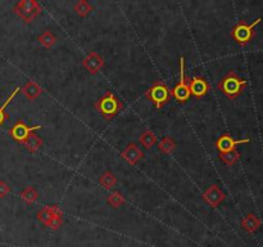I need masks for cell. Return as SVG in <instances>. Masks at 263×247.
<instances>
[{
  "instance_id": "obj_1",
  "label": "cell",
  "mask_w": 263,
  "mask_h": 247,
  "mask_svg": "<svg viewBox=\"0 0 263 247\" xmlns=\"http://www.w3.org/2000/svg\"><path fill=\"white\" fill-rule=\"evenodd\" d=\"M245 86H247V83H245L244 79L240 78L234 71H230L218 83V89L230 100H235V98L239 97Z\"/></svg>"
},
{
  "instance_id": "obj_2",
  "label": "cell",
  "mask_w": 263,
  "mask_h": 247,
  "mask_svg": "<svg viewBox=\"0 0 263 247\" xmlns=\"http://www.w3.org/2000/svg\"><path fill=\"white\" fill-rule=\"evenodd\" d=\"M95 108L106 120H112L113 117L118 115L121 110H122V103L118 101L113 93L107 91L106 94L95 103Z\"/></svg>"
},
{
  "instance_id": "obj_3",
  "label": "cell",
  "mask_w": 263,
  "mask_h": 247,
  "mask_svg": "<svg viewBox=\"0 0 263 247\" xmlns=\"http://www.w3.org/2000/svg\"><path fill=\"white\" fill-rule=\"evenodd\" d=\"M171 95H172V91L170 90L167 84L163 83V81H157V83H154L145 93V97L148 98L150 102L154 103V106L157 108L165 107L166 103L170 101Z\"/></svg>"
},
{
  "instance_id": "obj_4",
  "label": "cell",
  "mask_w": 263,
  "mask_h": 247,
  "mask_svg": "<svg viewBox=\"0 0 263 247\" xmlns=\"http://www.w3.org/2000/svg\"><path fill=\"white\" fill-rule=\"evenodd\" d=\"M13 11L26 23H31L41 13V7L35 0H22L14 6Z\"/></svg>"
},
{
  "instance_id": "obj_5",
  "label": "cell",
  "mask_w": 263,
  "mask_h": 247,
  "mask_svg": "<svg viewBox=\"0 0 263 247\" xmlns=\"http://www.w3.org/2000/svg\"><path fill=\"white\" fill-rule=\"evenodd\" d=\"M262 18H257L253 23H247L245 21H240L236 26L232 29L231 36L235 41H236L239 45H245V44L249 43L253 38V34H254V27L258 23H260Z\"/></svg>"
},
{
  "instance_id": "obj_6",
  "label": "cell",
  "mask_w": 263,
  "mask_h": 247,
  "mask_svg": "<svg viewBox=\"0 0 263 247\" xmlns=\"http://www.w3.org/2000/svg\"><path fill=\"white\" fill-rule=\"evenodd\" d=\"M190 81L186 78L185 72V58L183 57H180V80H178V84L173 89L172 94L178 102H186V101L190 98Z\"/></svg>"
},
{
  "instance_id": "obj_7",
  "label": "cell",
  "mask_w": 263,
  "mask_h": 247,
  "mask_svg": "<svg viewBox=\"0 0 263 247\" xmlns=\"http://www.w3.org/2000/svg\"><path fill=\"white\" fill-rule=\"evenodd\" d=\"M40 129H43L41 125L29 127V125H27L23 120H18L16 124H14L13 127L11 128V130H9V134H11V137L13 138L14 140H17V142L24 143L27 140V138H29L32 133L36 132V130H40Z\"/></svg>"
},
{
  "instance_id": "obj_8",
  "label": "cell",
  "mask_w": 263,
  "mask_h": 247,
  "mask_svg": "<svg viewBox=\"0 0 263 247\" xmlns=\"http://www.w3.org/2000/svg\"><path fill=\"white\" fill-rule=\"evenodd\" d=\"M250 139L245 138V139H240L236 140L229 134L221 135L220 138L216 142V147L217 150L220 151V153H225V152H230V151H234L235 148L238 147L239 144H245V143H249Z\"/></svg>"
},
{
  "instance_id": "obj_9",
  "label": "cell",
  "mask_w": 263,
  "mask_h": 247,
  "mask_svg": "<svg viewBox=\"0 0 263 247\" xmlns=\"http://www.w3.org/2000/svg\"><path fill=\"white\" fill-rule=\"evenodd\" d=\"M83 66L86 68V71L90 73H98L103 68L104 59L103 57L99 56L96 52H90L88 56L84 58Z\"/></svg>"
},
{
  "instance_id": "obj_10",
  "label": "cell",
  "mask_w": 263,
  "mask_h": 247,
  "mask_svg": "<svg viewBox=\"0 0 263 247\" xmlns=\"http://www.w3.org/2000/svg\"><path fill=\"white\" fill-rule=\"evenodd\" d=\"M190 86V94L194 95L195 98H202L209 90V84L205 79L200 78V76H195L193 80L189 83Z\"/></svg>"
},
{
  "instance_id": "obj_11",
  "label": "cell",
  "mask_w": 263,
  "mask_h": 247,
  "mask_svg": "<svg viewBox=\"0 0 263 247\" xmlns=\"http://www.w3.org/2000/svg\"><path fill=\"white\" fill-rule=\"evenodd\" d=\"M225 197H226L225 196V193H223V192L220 189V187L216 184L211 185L209 188L203 193V199H204V201L207 202L208 205H211L212 207L218 206V205L225 200Z\"/></svg>"
},
{
  "instance_id": "obj_12",
  "label": "cell",
  "mask_w": 263,
  "mask_h": 247,
  "mask_svg": "<svg viewBox=\"0 0 263 247\" xmlns=\"http://www.w3.org/2000/svg\"><path fill=\"white\" fill-rule=\"evenodd\" d=\"M121 156H122V159L126 160L128 164L135 165V164H138L141 159H143L144 153H143V151L138 147V144H135V143H130V144H128L127 147L122 151Z\"/></svg>"
},
{
  "instance_id": "obj_13",
  "label": "cell",
  "mask_w": 263,
  "mask_h": 247,
  "mask_svg": "<svg viewBox=\"0 0 263 247\" xmlns=\"http://www.w3.org/2000/svg\"><path fill=\"white\" fill-rule=\"evenodd\" d=\"M62 215V211L59 207L57 206H46L41 210L40 212H37V219L40 221H43L45 226H48L50 223L51 219H54L56 216H59Z\"/></svg>"
},
{
  "instance_id": "obj_14",
  "label": "cell",
  "mask_w": 263,
  "mask_h": 247,
  "mask_svg": "<svg viewBox=\"0 0 263 247\" xmlns=\"http://www.w3.org/2000/svg\"><path fill=\"white\" fill-rule=\"evenodd\" d=\"M21 91L24 94V97L29 98L30 101H34L36 100L37 97H40L41 93H43V89H41V86L37 83L30 80L27 81L26 85L21 89Z\"/></svg>"
},
{
  "instance_id": "obj_15",
  "label": "cell",
  "mask_w": 263,
  "mask_h": 247,
  "mask_svg": "<svg viewBox=\"0 0 263 247\" xmlns=\"http://www.w3.org/2000/svg\"><path fill=\"white\" fill-rule=\"evenodd\" d=\"M242 227L247 232L253 233V232H255L260 227V220L257 218V216H255V215L249 214L242 220Z\"/></svg>"
},
{
  "instance_id": "obj_16",
  "label": "cell",
  "mask_w": 263,
  "mask_h": 247,
  "mask_svg": "<svg viewBox=\"0 0 263 247\" xmlns=\"http://www.w3.org/2000/svg\"><path fill=\"white\" fill-rule=\"evenodd\" d=\"M23 144H24V147L30 151V152L35 153L40 150V147L43 145V139H41L39 135H36L32 133V134L27 138V140L23 143Z\"/></svg>"
},
{
  "instance_id": "obj_17",
  "label": "cell",
  "mask_w": 263,
  "mask_h": 247,
  "mask_svg": "<svg viewBox=\"0 0 263 247\" xmlns=\"http://www.w3.org/2000/svg\"><path fill=\"white\" fill-rule=\"evenodd\" d=\"M19 91H21V88H19V86H18V88H16V89H14L13 91H12V93H11V95H9V97L7 98V101H6V102H4L3 105L0 106V127H2V125H3V124L6 122V120H7V118H8V113L6 112L7 107H8V106H9V103H11L12 101H13V98L16 97L17 94H18Z\"/></svg>"
},
{
  "instance_id": "obj_18",
  "label": "cell",
  "mask_w": 263,
  "mask_h": 247,
  "mask_svg": "<svg viewBox=\"0 0 263 247\" xmlns=\"http://www.w3.org/2000/svg\"><path fill=\"white\" fill-rule=\"evenodd\" d=\"M99 183H100V185L103 188L111 189L117 184V178H116V175L113 174V172L106 171L101 175L100 179H99Z\"/></svg>"
},
{
  "instance_id": "obj_19",
  "label": "cell",
  "mask_w": 263,
  "mask_h": 247,
  "mask_svg": "<svg viewBox=\"0 0 263 247\" xmlns=\"http://www.w3.org/2000/svg\"><path fill=\"white\" fill-rule=\"evenodd\" d=\"M37 41H39V43H40L44 48L50 49L51 46L57 43V38L53 33H50V31H44L41 35H39Z\"/></svg>"
},
{
  "instance_id": "obj_20",
  "label": "cell",
  "mask_w": 263,
  "mask_h": 247,
  "mask_svg": "<svg viewBox=\"0 0 263 247\" xmlns=\"http://www.w3.org/2000/svg\"><path fill=\"white\" fill-rule=\"evenodd\" d=\"M139 140L145 148H152L153 145L157 144V135L153 132H150V130H146V132H144L140 135Z\"/></svg>"
},
{
  "instance_id": "obj_21",
  "label": "cell",
  "mask_w": 263,
  "mask_h": 247,
  "mask_svg": "<svg viewBox=\"0 0 263 247\" xmlns=\"http://www.w3.org/2000/svg\"><path fill=\"white\" fill-rule=\"evenodd\" d=\"M21 200L23 202H26V204L29 205H32L35 201L37 200V197H39V193H37L36 189L34 188V187H27V188H24L23 191L21 192Z\"/></svg>"
},
{
  "instance_id": "obj_22",
  "label": "cell",
  "mask_w": 263,
  "mask_h": 247,
  "mask_svg": "<svg viewBox=\"0 0 263 247\" xmlns=\"http://www.w3.org/2000/svg\"><path fill=\"white\" fill-rule=\"evenodd\" d=\"M220 159H221V161H223V164H226V165H229V166H231V165L236 164V162L239 161L240 153L238 152L236 150L230 151V152L221 153Z\"/></svg>"
},
{
  "instance_id": "obj_23",
  "label": "cell",
  "mask_w": 263,
  "mask_h": 247,
  "mask_svg": "<svg viewBox=\"0 0 263 247\" xmlns=\"http://www.w3.org/2000/svg\"><path fill=\"white\" fill-rule=\"evenodd\" d=\"M158 148H160L161 152L167 153L168 155V153H172L173 151H175L176 143L171 137H165L162 140H161L160 144H158Z\"/></svg>"
},
{
  "instance_id": "obj_24",
  "label": "cell",
  "mask_w": 263,
  "mask_h": 247,
  "mask_svg": "<svg viewBox=\"0 0 263 247\" xmlns=\"http://www.w3.org/2000/svg\"><path fill=\"white\" fill-rule=\"evenodd\" d=\"M73 9L80 17H86L91 12L93 7H91L86 0H80V2H77V3L74 4Z\"/></svg>"
},
{
  "instance_id": "obj_25",
  "label": "cell",
  "mask_w": 263,
  "mask_h": 247,
  "mask_svg": "<svg viewBox=\"0 0 263 247\" xmlns=\"http://www.w3.org/2000/svg\"><path fill=\"white\" fill-rule=\"evenodd\" d=\"M107 202H108V204L111 205L112 207L118 209V207L122 206V205L125 204V199H123L122 194L118 193V192H113V193H111L108 196V199H107Z\"/></svg>"
},
{
  "instance_id": "obj_26",
  "label": "cell",
  "mask_w": 263,
  "mask_h": 247,
  "mask_svg": "<svg viewBox=\"0 0 263 247\" xmlns=\"http://www.w3.org/2000/svg\"><path fill=\"white\" fill-rule=\"evenodd\" d=\"M62 223H63V216L59 215V216H56L54 219H51L50 223H49L46 227H49V228H51V229H58L59 227L62 226Z\"/></svg>"
},
{
  "instance_id": "obj_27",
  "label": "cell",
  "mask_w": 263,
  "mask_h": 247,
  "mask_svg": "<svg viewBox=\"0 0 263 247\" xmlns=\"http://www.w3.org/2000/svg\"><path fill=\"white\" fill-rule=\"evenodd\" d=\"M11 192V188H9V185L7 184L4 180H0V199H3V197L8 196V193Z\"/></svg>"
}]
</instances>
